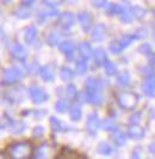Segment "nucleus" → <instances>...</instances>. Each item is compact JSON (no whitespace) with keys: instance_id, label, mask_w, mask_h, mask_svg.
I'll use <instances>...</instances> for the list:
<instances>
[{"instance_id":"obj_30","label":"nucleus","mask_w":155,"mask_h":159,"mask_svg":"<svg viewBox=\"0 0 155 159\" xmlns=\"http://www.w3.org/2000/svg\"><path fill=\"white\" fill-rule=\"evenodd\" d=\"M68 109H69V104L67 102V99H64V98L59 99L55 104V110L59 114H64L68 111Z\"/></svg>"},{"instance_id":"obj_47","label":"nucleus","mask_w":155,"mask_h":159,"mask_svg":"<svg viewBox=\"0 0 155 159\" xmlns=\"http://www.w3.org/2000/svg\"><path fill=\"white\" fill-rule=\"evenodd\" d=\"M141 73H142L144 77H147V78L154 74V73H153V68H152V66H150V65H147V66L142 67V70H141Z\"/></svg>"},{"instance_id":"obj_25","label":"nucleus","mask_w":155,"mask_h":159,"mask_svg":"<svg viewBox=\"0 0 155 159\" xmlns=\"http://www.w3.org/2000/svg\"><path fill=\"white\" fill-rule=\"evenodd\" d=\"M26 6L28 5H24V6H20V7H18L16 10L15 15L17 18H19V19H28V18H30L32 16L31 10L29 7H26Z\"/></svg>"},{"instance_id":"obj_16","label":"nucleus","mask_w":155,"mask_h":159,"mask_svg":"<svg viewBox=\"0 0 155 159\" xmlns=\"http://www.w3.org/2000/svg\"><path fill=\"white\" fill-rule=\"evenodd\" d=\"M26 123L23 122V121H12L11 125L7 127L8 132L15 134V135H18V134H22L23 132H25L26 129Z\"/></svg>"},{"instance_id":"obj_36","label":"nucleus","mask_w":155,"mask_h":159,"mask_svg":"<svg viewBox=\"0 0 155 159\" xmlns=\"http://www.w3.org/2000/svg\"><path fill=\"white\" fill-rule=\"evenodd\" d=\"M126 134H124L122 132H116L113 134V141L116 143L117 146H123L126 143Z\"/></svg>"},{"instance_id":"obj_20","label":"nucleus","mask_w":155,"mask_h":159,"mask_svg":"<svg viewBox=\"0 0 155 159\" xmlns=\"http://www.w3.org/2000/svg\"><path fill=\"white\" fill-rule=\"evenodd\" d=\"M105 85V81L103 79H95L92 77H88L85 81L86 89H94V90H101Z\"/></svg>"},{"instance_id":"obj_57","label":"nucleus","mask_w":155,"mask_h":159,"mask_svg":"<svg viewBox=\"0 0 155 159\" xmlns=\"http://www.w3.org/2000/svg\"><path fill=\"white\" fill-rule=\"evenodd\" d=\"M154 16H155V10H154Z\"/></svg>"},{"instance_id":"obj_51","label":"nucleus","mask_w":155,"mask_h":159,"mask_svg":"<svg viewBox=\"0 0 155 159\" xmlns=\"http://www.w3.org/2000/svg\"><path fill=\"white\" fill-rule=\"evenodd\" d=\"M22 2H23L24 5H28V6H30V5H32V4L35 2V0H22Z\"/></svg>"},{"instance_id":"obj_3","label":"nucleus","mask_w":155,"mask_h":159,"mask_svg":"<svg viewBox=\"0 0 155 159\" xmlns=\"http://www.w3.org/2000/svg\"><path fill=\"white\" fill-rule=\"evenodd\" d=\"M140 101V96L136 95L135 92H122L117 97V103L121 108L125 110L134 109Z\"/></svg>"},{"instance_id":"obj_54","label":"nucleus","mask_w":155,"mask_h":159,"mask_svg":"<svg viewBox=\"0 0 155 159\" xmlns=\"http://www.w3.org/2000/svg\"><path fill=\"white\" fill-rule=\"evenodd\" d=\"M77 0H61V2H69V4H73V2H75Z\"/></svg>"},{"instance_id":"obj_37","label":"nucleus","mask_w":155,"mask_h":159,"mask_svg":"<svg viewBox=\"0 0 155 159\" xmlns=\"http://www.w3.org/2000/svg\"><path fill=\"white\" fill-rule=\"evenodd\" d=\"M131 11L136 19H142L147 15V11L143 7H141V6H131Z\"/></svg>"},{"instance_id":"obj_9","label":"nucleus","mask_w":155,"mask_h":159,"mask_svg":"<svg viewBox=\"0 0 155 159\" xmlns=\"http://www.w3.org/2000/svg\"><path fill=\"white\" fill-rule=\"evenodd\" d=\"M24 95H25V89L23 86H19L17 89H12L6 93L7 102L11 104H19L24 101Z\"/></svg>"},{"instance_id":"obj_53","label":"nucleus","mask_w":155,"mask_h":159,"mask_svg":"<svg viewBox=\"0 0 155 159\" xmlns=\"http://www.w3.org/2000/svg\"><path fill=\"white\" fill-rule=\"evenodd\" d=\"M131 157H132V158H141V154H140L139 152L134 151L131 153Z\"/></svg>"},{"instance_id":"obj_46","label":"nucleus","mask_w":155,"mask_h":159,"mask_svg":"<svg viewBox=\"0 0 155 159\" xmlns=\"http://www.w3.org/2000/svg\"><path fill=\"white\" fill-rule=\"evenodd\" d=\"M140 119H141V114L140 112H134L131 116L129 117V123L130 125H139Z\"/></svg>"},{"instance_id":"obj_17","label":"nucleus","mask_w":155,"mask_h":159,"mask_svg":"<svg viewBox=\"0 0 155 159\" xmlns=\"http://www.w3.org/2000/svg\"><path fill=\"white\" fill-rule=\"evenodd\" d=\"M128 135L130 136L134 140H141L143 139L146 135V132L144 129L139 126V125H131V127L129 128V132H128Z\"/></svg>"},{"instance_id":"obj_8","label":"nucleus","mask_w":155,"mask_h":159,"mask_svg":"<svg viewBox=\"0 0 155 159\" xmlns=\"http://www.w3.org/2000/svg\"><path fill=\"white\" fill-rule=\"evenodd\" d=\"M74 22H75L74 15L70 13V12H62L59 16V19H57V23L61 26L63 31H69L74 25Z\"/></svg>"},{"instance_id":"obj_40","label":"nucleus","mask_w":155,"mask_h":159,"mask_svg":"<svg viewBox=\"0 0 155 159\" xmlns=\"http://www.w3.org/2000/svg\"><path fill=\"white\" fill-rule=\"evenodd\" d=\"M132 35H134L135 40H144L148 36V30L146 28H139L137 30H135Z\"/></svg>"},{"instance_id":"obj_6","label":"nucleus","mask_w":155,"mask_h":159,"mask_svg":"<svg viewBox=\"0 0 155 159\" xmlns=\"http://www.w3.org/2000/svg\"><path fill=\"white\" fill-rule=\"evenodd\" d=\"M86 103H90L92 105H101L104 103V96L100 92V90H94V89H86Z\"/></svg>"},{"instance_id":"obj_24","label":"nucleus","mask_w":155,"mask_h":159,"mask_svg":"<svg viewBox=\"0 0 155 159\" xmlns=\"http://www.w3.org/2000/svg\"><path fill=\"white\" fill-rule=\"evenodd\" d=\"M130 80H131V77H130V73L128 71H123L117 78V84L118 86L121 88H126L129 84H130Z\"/></svg>"},{"instance_id":"obj_4","label":"nucleus","mask_w":155,"mask_h":159,"mask_svg":"<svg viewBox=\"0 0 155 159\" xmlns=\"http://www.w3.org/2000/svg\"><path fill=\"white\" fill-rule=\"evenodd\" d=\"M28 93L30 96L32 103L35 104L46 103V102L49 101V98H50V96H49V93L46 92V90H43V89L37 86V85H31V86H29Z\"/></svg>"},{"instance_id":"obj_32","label":"nucleus","mask_w":155,"mask_h":159,"mask_svg":"<svg viewBox=\"0 0 155 159\" xmlns=\"http://www.w3.org/2000/svg\"><path fill=\"white\" fill-rule=\"evenodd\" d=\"M73 77H74V73H73V71L70 68L66 67V66L61 67V71H60V78H61V80H63V81H70V80L73 79Z\"/></svg>"},{"instance_id":"obj_34","label":"nucleus","mask_w":155,"mask_h":159,"mask_svg":"<svg viewBox=\"0 0 155 159\" xmlns=\"http://www.w3.org/2000/svg\"><path fill=\"white\" fill-rule=\"evenodd\" d=\"M135 40V37H134V35H124L122 36L121 39H118V42H119V44H121V47L122 49H125V48H128L130 44H131L132 42Z\"/></svg>"},{"instance_id":"obj_14","label":"nucleus","mask_w":155,"mask_h":159,"mask_svg":"<svg viewBox=\"0 0 155 159\" xmlns=\"http://www.w3.org/2000/svg\"><path fill=\"white\" fill-rule=\"evenodd\" d=\"M78 52H79V54L81 56V59H85V60L91 59L92 55L94 54L93 53L94 50H93L92 46L88 42H80L79 46H78Z\"/></svg>"},{"instance_id":"obj_28","label":"nucleus","mask_w":155,"mask_h":159,"mask_svg":"<svg viewBox=\"0 0 155 159\" xmlns=\"http://www.w3.org/2000/svg\"><path fill=\"white\" fill-rule=\"evenodd\" d=\"M49 125H50V127L53 129V132H55V133H57V132H64V130H66V129L63 128L62 122L57 119L56 116H51V117H50Z\"/></svg>"},{"instance_id":"obj_44","label":"nucleus","mask_w":155,"mask_h":159,"mask_svg":"<svg viewBox=\"0 0 155 159\" xmlns=\"http://www.w3.org/2000/svg\"><path fill=\"white\" fill-rule=\"evenodd\" d=\"M41 72V67L36 62H32L31 65L28 66V73L29 74H39Z\"/></svg>"},{"instance_id":"obj_19","label":"nucleus","mask_w":155,"mask_h":159,"mask_svg":"<svg viewBox=\"0 0 155 159\" xmlns=\"http://www.w3.org/2000/svg\"><path fill=\"white\" fill-rule=\"evenodd\" d=\"M93 59H94V64L97 65V66H104V64L108 61V59H106V52L103 48H97L94 50Z\"/></svg>"},{"instance_id":"obj_48","label":"nucleus","mask_w":155,"mask_h":159,"mask_svg":"<svg viewBox=\"0 0 155 159\" xmlns=\"http://www.w3.org/2000/svg\"><path fill=\"white\" fill-rule=\"evenodd\" d=\"M46 114H48V111L46 110H36V111H33V115L36 116V119L37 120H42L43 119V116H46Z\"/></svg>"},{"instance_id":"obj_49","label":"nucleus","mask_w":155,"mask_h":159,"mask_svg":"<svg viewBox=\"0 0 155 159\" xmlns=\"http://www.w3.org/2000/svg\"><path fill=\"white\" fill-rule=\"evenodd\" d=\"M43 1L46 2V5H49V6H55L61 2V0H43Z\"/></svg>"},{"instance_id":"obj_38","label":"nucleus","mask_w":155,"mask_h":159,"mask_svg":"<svg viewBox=\"0 0 155 159\" xmlns=\"http://www.w3.org/2000/svg\"><path fill=\"white\" fill-rule=\"evenodd\" d=\"M139 52L146 56H150L153 54V47L149 43H142L139 47Z\"/></svg>"},{"instance_id":"obj_31","label":"nucleus","mask_w":155,"mask_h":159,"mask_svg":"<svg viewBox=\"0 0 155 159\" xmlns=\"http://www.w3.org/2000/svg\"><path fill=\"white\" fill-rule=\"evenodd\" d=\"M60 34L57 31H51L49 35H48V37H46V44L49 46V47H55V46H57L59 44V42H60Z\"/></svg>"},{"instance_id":"obj_23","label":"nucleus","mask_w":155,"mask_h":159,"mask_svg":"<svg viewBox=\"0 0 155 159\" xmlns=\"http://www.w3.org/2000/svg\"><path fill=\"white\" fill-rule=\"evenodd\" d=\"M142 91H143V93L147 97H150V98H154L155 97V85L149 79H147L143 83Z\"/></svg>"},{"instance_id":"obj_26","label":"nucleus","mask_w":155,"mask_h":159,"mask_svg":"<svg viewBox=\"0 0 155 159\" xmlns=\"http://www.w3.org/2000/svg\"><path fill=\"white\" fill-rule=\"evenodd\" d=\"M69 115H70L72 121H74V122H78V121L81 120V117H82V110H81V108H80V104H74V105L70 108Z\"/></svg>"},{"instance_id":"obj_10","label":"nucleus","mask_w":155,"mask_h":159,"mask_svg":"<svg viewBox=\"0 0 155 159\" xmlns=\"http://www.w3.org/2000/svg\"><path fill=\"white\" fill-rule=\"evenodd\" d=\"M108 36V28L103 23L94 25L91 31V39L93 42H101L106 39Z\"/></svg>"},{"instance_id":"obj_21","label":"nucleus","mask_w":155,"mask_h":159,"mask_svg":"<svg viewBox=\"0 0 155 159\" xmlns=\"http://www.w3.org/2000/svg\"><path fill=\"white\" fill-rule=\"evenodd\" d=\"M39 75H41V78L44 80V81H46V83L53 81V80H54V78H55L54 71H53V68H51L50 66H44V67H41Z\"/></svg>"},{"instance_id":"obj_1","label":"nucleus","mask_w":155,"mask_h":159,"mask_svg":"<svg viewBox=\"0 0 155 159\" xmlns=\"http://www.w3.org/2000/svg\"><path fill=\"white\" fill-rule=\"evenodd\" d=\"M31 152H32V148L29 143H15L8 148L10 157L15 159L29 158L31 156Z\"/></svg>"},{"instance_id":"obj_41","label":"nucleus","mask_w":155,"mask_h":159,"mask_svg":"<svg viewBox=\"0 0 155 159\" xmlns=\"http://www.w3.org/2000/svg\"><path fill=\"white\" fill-rule=\"evenodd\" d=\"M66 95H67L68 98H77L78 96L77 86L74 84H68L67 88H66Z\"/></svg>"},{"instance_id":"obj_2","label":"nucleus","mask_w":155,"mask_h":159,"mask_svg":"<svg viewBox=\"0 0 155 159\" xmlns=\"http://www.w3.org/2000/svg\"><path fill=\"white\" fill-rule=\"evenodd\" d=\"M24 77L23 71L17 67V66H11L6 70H4L2 72V81L1 84L4 86H10V85H13L17 81L22 80Z\"/></svg>"},{"instance_id":"obj_12","label":"nucleus","mask_w":155,"mask_h":159,"mask_svg":"<svg viewBox=\"0 0 155 159\" xmlns=\"http://www.w3.org/2000/svg\"><path fill=\"white\" fill-rule=\"evenodd\" d=\"M59 13L57 8L55 6H49L46 5V8H41L37 13V17H38V23L43 24V22L48 19V18H51V17H55Z\"/></svg>"},{"instance_id":"obj_43","label":"nucleus","mask_w":155,"mask_h":159,"mask_svg":"<svg viewBox=\"0 0 155 159\" xmlns=\"http://www.w3.org/2000/svg\"><path fill=\"white\" fill-rule=\"evenodd\" d=\"M108 0H91V5L95 8H103L108 6Z\"/></svg>"},{"instance_id":"obj_13","label":"nucleus","mask_w":155,"mask_h":159,"mask_svg":"<svg viewBox=\"0 0 155 159\" xmlns=\"http://www.w3.org/2000/svg\"><path fill=\"white\" fill-rule=\"evenodd\" d=\"M59 49L63 55L66 56L68 60H73L74 57V52H75V46L74 43H72L70 41H63L60 43Z\"/></svg>"},{"instance_id":"obj_50","label":"nucleus","mask_w":155,"mask_h":159,"mask_svg":"<svg viewBox=\"0 0 155 159\" xmlns=\"http://www.w3.org/2000/svg\"><path fill=\"white\" fill-rule=\"evenodd\" d=\"M148 151L150 152L152 154H154V156H155V141L149 145V147H148Z\"/></svg>"},{"instance_id":"obj_7","label":"nucleus","mask_w":155,"mask_h":159,"mask_svg":"<svg viewBox=\"0 0 155 159\" xmlns=\"http://www.w3.org/2000/svg\"><path fill=\"white\" fill-rule=\"evenodd\" d=\"M8 50H10V54L11 56L16 59V60H18V61H25V59H26V56H28V52H26V49L24 48L23 44H20V43H18V42H15V43H12L10 47H8Z\"/></svg>"},{"instance_id":"obj_15","label":"nucleus","mask_w":155,"mask_h":159,"mask_svg":"<svg viewBox=\"0 0 155 159\" xmlns=\"http://www.w3.org/2000/svg\"><path fill=\"white\" fill-rule=\"evenodd\" d=\"M37 35H38L37 28L33 26V25H30L29 28L25 29V32H24V41L26 42V44H33V42L37 39Z\"/></svg>"},{"instance_id":"obj_29","label":"nucleus","mask_w":155,"mask_h":159,"mask_svg":"<svg viewBox=\"0 0 155 159\" xmlns=\"http://www.w3.org/2000/svg\"><path fill=\"white\" fill-rule=\"evenodd\" d=\"M98 152L103 156H111L115 152V150L110 143L104 141V143H100L98 145Z\"/></svg>"},{"instance_id":"obj_56","label":"nucleus","mask_w":155,"mask_h":159,"mask_svg":"<svg viewBox=\"0 0 155 159\" xmlns=\"http://www.w3.org/2000/svg\"><path fill=\"white\" fill-rule=\"evenodd\" d=\"M153 41L155 42V32H154V35H153Z\"/></svg>"},{"instance_id":"obj_33","label":"nucleus","mask_w":155,"mask_h":159,"mask_svg":"<svg viewBox=\"0 0 155 159\" xmlns=\"http://www.w3.org/2000/svg\"><path fill=\"white\" fill-rule=\"evenodd\" d=\"M104 70H105V73L108 74V77H113V75H116L117 74V66L115 62H112V61H106L105 64H104Z\"/></svg>"},{"instance_id":"obj_27","label":"nucleus","mask_w":155,"mask_h":159,"mask_svg":"<svg viewBox=\"0 0 155 159\" xmlns=\"http://www.w3.org/2000/svg\"><path fill=\"white\" fill-rule=\"evenodd\" d=\"M119 18H121V22L124 24H129L131 23V20L135 18L134 17V13L131 11V7H124V11L119 15Z\"/></svg>"},{"instance_id":"obj_45","label":"nucleus","mask_w":155,"mask_h":159,"mask_svg":"<svg viewBox=\"0 0 155 159\" xmlns=\"http://www.w3.org/2000/svg\"><path fill=\"white\" fill-rule=\"evenodd\" d=\"M46 145H42L41 147H38L36 152H35V157L33 158H46Z\"/></svg>"},{"instance_id":"obj_42","label":"nucleus","mask_w":155,"mask_h":159,"mask_svg":"<svg viewBox=\"0 0 155 159\" xmlns=\"http://www.w3.org/2000/svg\"><path fill=\"white\" fill-rule=\"evenodd\" d=\"M44 133H46V130H44V128L42 127V126H37V127L33 128V130H32V135L35 136V138H37V139L43 138Z\"/></svg>"},{"instance_id":"obj_35","label":"nucleus","mask_w":155,"mask_h":159,"mask_svg":"<svg viewBox=\"0 0 155 159\" xmlns=\"http://www.w3.org/2000/svg\"><path fill=\"white\" fill-rule=\"evenodd\" d=\"M75 72H77L78 74H80V75H84L87 72V61H86L85 59H81V60L77 61V64H75Z\"/></svg>"},{"instance_id":"obj_11","label":"nucleus","mask_w":155,"mask_h":159,"mask_svg":"<svg viewBox=\"0 0 155 159\" xmlns=\"http://www.w3.org/2000/svg\"><path fill=\"white\" fill-rule=\"evenodd\" d=\"M78 20H79V24L81 26V29L84 30L85 32H88L91 26H92L93 23V17L90 12L87 11H82L78 15Z\"/></svg>"},{"instance_id":"obj_55","label":"nucleus","mask_w":155,"mask_h":159,"mask_svg":"<svg viewBox=\"0 0 155 159\" xmlns=\"http://www.w3.org/2000/svg\"><path fill=\"white\" fill-rule=\"evenodd\" d=\"M1 1H2V4H4V5H6V4H8V2H11L12 0H1Z\"/></svg>"},{"instance_id":"obj_39","label":"nucleus","mask_w":155,"mask_h":159,"mask_svg":"<svg viewBox=\"0 0 155 159\" xmlns=\"http://www.w3.org/2000/svg\"><path fill=\"white\" fill-rule=\"evenodd\" d=\"M108 50H110L112 54L118 55L123 49H122V47H121V44H119L118 40H116V41H113V42H111V43L108 44Z\"/></svg>"},{"instance_id":"obj_52","label":"nucleus","mask_w":155,"mask_h":159,"mask_svg":"<svg viewBox=\"0 0 155 159\" xmlns=\"http://www.w3.org/2000/svg\"><path fill=\"white\" fill-rule=\"evenodd\" d=\"M150 65H152V66H155V53H153V54L150 55Z\"/></svg>"},{"instance_id":"obj_18","label":"nucleus","mask_w":155,"mask_h":159,"mask_svg":"<svg viewBox=\"0 0 155 159\" xmlns=\"http://www.w3.org/2000/svg\"><path fill=\"white\" fill-rule=\"evenodd\" d=\"M100 127L103 130L110 132V133H116V132H118V125H117L116 121H115L113 119H111V117L103 120V121H101Z\"/></svg>"},{"instance_id":"obj_5","label":"nucleus","mask_w":155,"mask_h":159,"mask_svg":"<svg viewBox=\"0 0 155 159\" xmlns=\"http://www.w3.org/2000/svg\"><path fill=\"white\" fill-rule=\"evenodd\" d=\"M100 120L98 117L97 112H91L88 116H87V120H86V130L87 133L91 136L95 135L98 129L100 128Z\"/></svg>"},{"instance_id":"obj_22","label":"nucleus","mask_w":155,"mask_h":159,"mask_svg":"<svg viewBox=\"0 0 155 159\" xmlns=\"http://www.w3.org/2000/svg\"><path fill=\"white\" fill-rule=\"evenodd\" d=\"M124 7L125 6L119 5V4H108V6H106V13L110 17H113L116 16V15L119 16L124 11Z\"/></svg>"}]
</instances>
